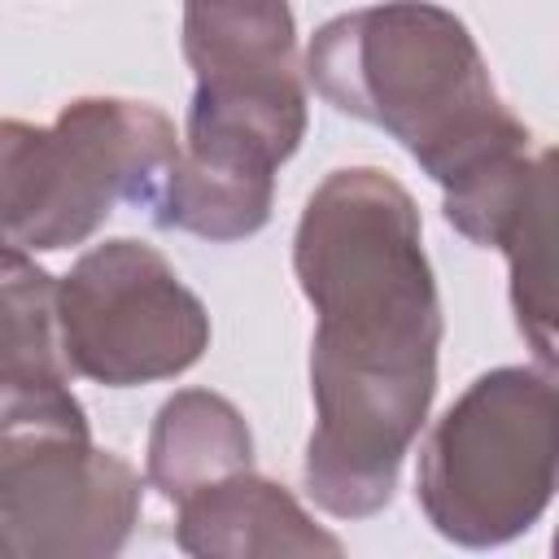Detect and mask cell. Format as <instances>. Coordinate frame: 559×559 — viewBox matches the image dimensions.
Wrapping results in <instances>:
<instances>
[{"mask_svg": "<svg viewBox=\"0 0 559 559\" xmlns=\"http://www.w3.org/2000/svg\"><path fill=\"white\" fill-rule=\"evenodd\" d=\"M559 485V393L546 367L476 376L419 445L415 502L454 546L489 550L528 533Z\"/></svg>", "mask_w": 559, "mask_h": 559, "instance_id": "obj_4", "label": "cell"}, {"mask_svg": "<svg viewBox=\"0 0 559 559\" xmlns=\"http://www.w3.org/2000/svg\"><path fill=\"white\" fill-rule=\"evenodd\" d=\"M511 271V314L537 367L555 371V170L533 188L524 210L493 245Z\"/></svg>", "mask_w": 559, "mask_h": 559, "instance_id": "obj_10", "label": "cell"}, {"mask_svg": "<svg viewBox=\"0 0 559 559\" xmlns=\"http://www.w3.org/2000/svg\"><path fill=\"white\" fill-rule=\"evenodd\" d=\"M293 275L314 310L306 489L336 520L393 502L437 397L441 297L415 197L376 166H341L293 231Z\"/></svg>", "mask_w": 559, "mask_h": 559, "instance_id": "obj_1", "label": "cell"}, {"mask_svg": "<svg viewBox=\"0 0 559 559\" xmlns=\"http://www.w3.org/2000/svg\"><path fill=\"white\" fill-rule=\"evenodd\" d=\"M57 336L70 376L105 389L175 380L210 349V310L162 249L114 236L57 280Z\"/></svg>", "mask_w": 559, "mask_h": 559, "instance_id": "obj_6", "label": "cell"}, {"mask_svg": "<svg viewBox=\"0 0 559 559\" xmlns=\"http://www.w3.org/2000/svg\"><path fill=\"white\" fill-rule=\"evenodd\" d=\"M175 546L197 559H280L345 555V542L253 467L192 489L175 502Z\"/></svg>", "mask_w": 559, "mask_h": 559, "instance_id": "obj_7", "label": "cell"}, {"mask_svg": "<svg viewBox=\"0 0 559 559\" xmlns=\"http://www.w3.org/2000/svg\"><path fill=\"white\" fill-rule=\"evenodd\" d=\"M66 376L57 336V275L31 253L0 249V384Z\"/></svg>", "mask_w": 559, "mask_h": 559, "instance_id": "obj_11", "label": "cell"}, {"mask_svg": "<svg viewBox=\"0 0 559 559\" xmlns=\"http://www.w3.org/2000/svg\"><path fill=\"white\" fill-rule=\"evenodd\" d=\"M314 92L393 135L445 192L502 153L533 148L467 22L432 0H380L323 22L301 61Z\"/></svg>", "mask_w": 559, "mask_h": 559, "instance_id": "obj_2", "label": "cell"}, {"mask_svg": "<svg viewBox=\"0 0 559 559\" xmlns=\"http://www.w3.org/2000/svg\"><path fill=\"white\" fill-rule=\"evenodd\" d=\"M183 57L197 79H301L288 0H183Z\"/></svg>", "mask_w": 559, "mask_h": 559, "instance_id": "obj_9", "label": "cell"}, {"mask_svg": "<svg viewBox=\"0 0 559 559\" xmlns=\"http://www.w3.org/2000/svg\"><path fill=\"white\" fill-rule=\"evenodd\" d=\"M175 162L179 131L148 100L79 96L48 127L0 118V249L83 245L122 201L153 214Z\"/></svg>", "mask_w": 559, "mask_h": 559, "instance_id": "obj_3", "label": "cell"}, {"mask_svg": "<svg viewBox=\"0 0 559 559\" xmlns=\"http://www.w3.org/2000/svg\"><path fill=\"white\" fill-rule=\"evenodd\" d=\"M245 467H253V432L231 397L214 389H179L157 406L144 450V480L166 502H179L192 489Z\"/></svg>", "mask_w": 559, "mask_h": 559, "instance_id": "obj_8", "label": "cell"}, {"mask_svg": "<svg viewBox=\"0 0 559 559\" xmlns=\"http://www.w3.org/2000/svg\"><path fill=\"white\" fill-rule=\"evenodd\" d=\"M140 507V472L92 441L66 376L0 384V555L109 559Z\"/></svg>", "mask_w": 559, "mask_h": 559, "instance_id": "obj_5", "label": "cell"}]
</instances>
